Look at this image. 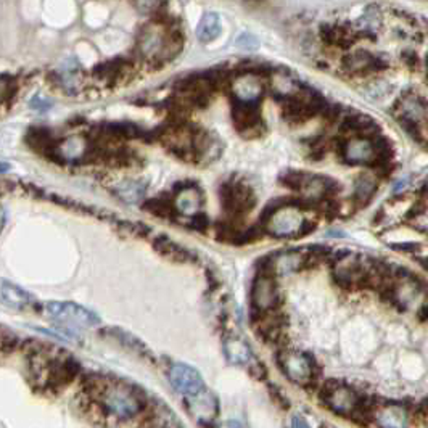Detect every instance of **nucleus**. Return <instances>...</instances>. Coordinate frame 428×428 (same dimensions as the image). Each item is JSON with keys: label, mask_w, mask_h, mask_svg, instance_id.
Instances as JSON below:
<instances>
[{"label": "nucleus", "mask_w": 428, "mask_h": 428, "mask_svg": "<svg viewBox=\"0 0 428 428\" xmlns=\"http://www.w3.org/2000/svg\"><path fill=\"white\" fill-rule=\"evenodd\" d=\"M232 116L235 126L242 134L258 133V126L261 124V116L255 102L238 100V103L234 105Z\"/></svg>", "instance_id": "nucleus-7"}, {"label": "nucleus", "mask_w": 428, "mask_h": 428, "mask_svg": "<svg viewBox=\"0 0 428 428\" xmlns=\"http://www.w3.org/2000/svg\"><path fill=\"white\" fill-rule=\"evenodd\" d=\"M343 65L350 73H365V71H377V69H383L385 63H382L379 58H375L374 55H370L369 52L359 50L354 54H350L345 56Z\"/></svg>", "instance_id": "nucleus-9"}, {"label": "nucleus", "mask_w": 428, "mask_h": 428, "mask_svg": "<svg viewBox=\"0 0 428 428\" xmlns=\"http://www.w3.org/2000/svg\"><path fill=\"white\" fill-rule=\"evenodd\" d=\"M375 192V182L369 177H361L356 185V196L359 200H369Z\"/></svg>", "instance_id": "nucleus-19"}, {"label": "nucleus", "mask_w": 428, "mask_h": 428, "mask_svg": "<svg viewBox=\"0 0 428 428\" xmlns=\"http://www.w3.org/2000/svg\"><path fill=\"white\" fill-rule=\"evenodd\" d=\"M45 308L49 316L61 324H71L78 327H93L100 324L97 314L81 304L52 301V303H47Z\"/></svg>", "instance_id": "nucleus-2"}, {"label": "nucleus", "mask_w": 428, "mask_h": 428, "mask_svg": "<svg viewBox=\"0 0 428 428\" xmlns=\"http://www.w3.org/2000/svg\"><path fill=\"white\" fill-rule=\"evenodd\" d=\"M343 155H345V158L352 164L374 163L375 159L374 142L367 137L352 139L350 142L345 144V147H343Z\"/></svg>", "instance_id": "nucleus-8"}, {"label": "nucleus", "mask_w": 428, "mask_h": 428, "mask_svg": "<svg viewBox=\"0 0 428 428\" xmlns=\"http://www.w3.org/2000/svg\"><path fill=\"white\" fill-rule=\"evenodd\" d=\"M418 262H420L423 269L428 271V258H420V260H418Z\"/></svg>", "instance_id": "nucleus-23"}, {"label": "nucleus", "mask_w": 428, "mask_h": 428, "mask_svg": "<svg viewBox=\"0 0 428 428\" xmlns=\"http://www.w3.org/2000/svg\"><path fill=\"white\" fill-rule=\"evenodd\" d=\"M134 5L142 15H157L166 8V0H134Z\"/></svg>", "instance_id": "nucleus-17"}, {"label": "nucleus", "mask_w": 428, "mask_h": 428, "mask_svg": "<svg viewBox=\"0 0 428 428\" xmlns=\"http://www.w3.org/2000/svg\"><path fill=\"white\" fill-rule=\"evenodd\" d=\"M224 350L225 354H227V359L232 362V364H247V362L251 359L250 346H248L243 340H240V338H229V340L225 341Z\"/></svg>", "instance_id": "nucleus-14"}, {"label": "nucleus", "mask_w": 428, "mask_h": 428, "mask_svg": "<svg viewBox=\"0 0 428 428\" xmlns=\"http://www.w3.org/2000/svg\"><path fill=\"white\" fill-rule=\"evenodd\" d=\"M100 398L108 411L120 418H131L137 416L144 407L142 393L134 388H129L124 383L103 385Z\"/></svg>", "instance_id": "nucleus-1"}, {"label": "nucleus", "mask_w": 428, "mask_h": 428, "mask_svg": "<svg viewBox=\"0 0 428 428\" xmlns=\"http://www.w3.org/2000/svg\"><path fill=\"white\" fill-rule=\"evenodd\" d=\"M277 303H279V291L274 279L269 274L258 275L253 286V304L261 311H267Z\"/></svg>", "instance_id": "nucleus-6"}, {"label": "nucleus", "mask_w": 428, "mask_h": 428, "mask_svg": "<svg viewBox=\"0 0 428 428\" xmlns=\"http://www.w3.org/2000/svg\"><path fill=\"white\" fill-rule=\"evenodd\" d=\"M393 248H396L398 251H417L420 248L418 243H399V245H393Z\"/></svg>", "instance_id": "nucleus-21"}, {"label": "nucleus", "mask_w": 428, "mask_h": 428, "mask_svg": "<svg viewBox=\"0 0 428 428\" xmlns=\"http://www.w3.org/2000/svg\"><path fill=\"white\" fill-rule=\"evenodd\" d=\"M321 37L326 44L341 47V49H348L354 41L350 27L340 25H324L321 27Z\"/></svg>", "instance_id": "nucleus-13"}, {"label": "nucleus", "mask_w": 428, "mask_h": 428, "mask_svg": "<svg viewBox=\"0 0 428 428\" xmlns=\"http://www.w3.org/2000/svg\"><path fill=\"white\" fill-rule=\"evenodd\" d=\"M280 367L291 382L308 383L313 377V361L303 352H280Z\"/></svg>", "instance_id": "nucleus-5"}, {"label": "nucleus", "mask_w": 428, "mask_h": 428, "mask_svg": "<svg viewBox=\"0 0 428 428\" xmlns=\"http://www.w3.org/2000/svg\"><path fill=\"white\" fill-rule=\"evenodd\" d=\"M16 91V84L15 82H8L7 78L2 79V100L7 102L8 98L13 97V93Z\"/></svg>", "instance_id": "nucleus-20"}, {"label": "nucleus", "mask_w": 428, "mask_h": 428, "mask_svg": "<svg viewBox=\"0 0 428 428\" xmlns=\"http://www.w3.org/2000/svg\"><path fill=\"white\" fill-rule=\"evenodd\" d=\"M122 199L126 201H137L140 196L144 195V187H140V183H124L120 190H117Z\"/></svg>", "instance_id": "nucleus-18"}, {"label": "nucleus", "mask_w": 428, "mask_h": 428, "mask_svg": "<svg viewBox=\"0 0 428 428\" xmlns=\"http://www.w3.org/2000/svg\"><path fill=\"white\" fill-rule=\"evenodd\" d=\"M169 382L176 392L183 394L185 398L200 394L206 390L203 379L196 372L194 367L187 364H174L169 369Z\"/></svg>", "instance_id": "nucleus-3"}, {"label": "nucleus", "mask_w": 428, "mask_h": 428, "mask_svg": "<svg viewBox=\"0 0 428 428\" xmlns=\"http://www.w3.org/2000/svg\"><path fill=\"white\" fill-rule=\"evenodd\" d=\"M221 31H223V23H221V18L218 13H205L201 16V20L196 26V37H199L200 42H213L214 39H218Z\"/></svg>", "instance_id": "nucleus-12"}, {"label": "nucleus", "mask_w": 428, "mask_h": 428, "mask_svg": "<svg viewBox=\"0 0 428 428\" xmlns=\"http://www.w3.org/2000/svg\"><path fill=\"white\" fill-rule=\"evenodd\" d=\"M2 301L3 304L8 306L12 309H26L32 304V298L30 293H26L25 290L20 286L12 284V282L2 280Z\"/></svg>", "instance_id": "nucleus-11"}, {"label": "nucleus", "mask_w": 428, "mask_h": 428, "mask_svg": "<svg viewBox=\"0 0 428 428\" xmlns=\"http://www.w3.org/2000/svg\"><path fill=\"white\" fill-rule=\"evenodd\" d=\"M187 404L192 414H195L196 418H214L218 414V399L210 392L203 390L200 394L187 398Z\"/></svg>", "instance_id": "nucleus-10"}, {"label": "nucleus", "mask_w": 428, "mask_h": 428, "mask_svg": "<svg viewBox=\"0 0 428 428\" xmlns=\"http://www.w3.org/2000/svg\"><path fill=\"white\" fill-rule=\"evenodd\" d=\"M235 93H237L238 100L242 102H255L256 97L261 93V86L256 79L253 78H243L242 81L235 84Z\"/></svg>", "instance_id": "nucleus-16"}, {"label": "nucleus", "mask_w": 428, "mask_h": 428, "mask_svg": "<svg viewBox=\"0 0 428 428\" xmlns=\"http://www.w3.org/2000/svg\"><path fill=\"white\" fill-rule=\"evenodd\" d=\"M267 224H269L271 234L286 237V235H301L304 221L298 213V210L290 208L289 203H285L267 218Z\"/></svg>", "instance_id": "nucleus-4"}, {"label": "nucleus", "mask_w": 428, "mask_h": 428, "mask_svg": "<svg viewBox=\"0 0 428 428\" xmlns=\"http://www.w3.org/2000/svg\"><path fill=\"white\" fill-rule=\"evenodd\" d=\"M201 203V195L199 189L195 187H185L181 190V194L177 196V206L182 213H195Z\"/></svg>", "instance_id": "nucleus-15"}, {"label": "nucleus", "mask_w": 428, "mask_h": 428, "mask_svg": "<svg viewBox=\"0 0 428 428\" xmlns=\"http://www.w3.org/2000/svg\"><path fill=\"white\" fill-rule=\"evenodd\" d=\"M291 425L293 427H308V422L303 420V416L296 414V416H293V420H291Z\"/></svg>", "instance_id": "nucleus-22"}, {"label": "nucleus", "mask_w": 428, "mask_h": 428, "mask_svg": "<svg viewBox=\"0 0 428 428\" xmlns=\"http://www.w3.org/2000/svg\"><path fill=\"white\" fill-rule=\"evenodd\" d=\"M427 61H428V58H427Z\"/></svg>", "instance_id": "nucleus-24"}]
</instances>
